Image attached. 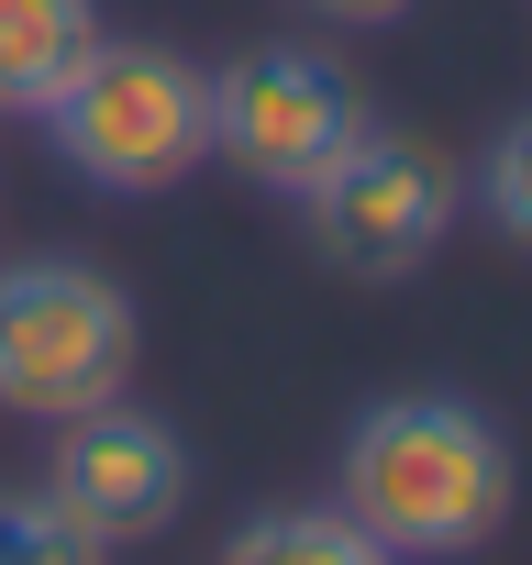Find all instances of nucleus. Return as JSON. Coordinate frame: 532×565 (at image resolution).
Returning a JSON list of instances; mask_svg holds the SVG:
<instances>
[{"mask_svg": "<svg viewBox=\"0 0 532 565\" xmlns=\"http://www.w3.org/2000/svg\"><path fill=\"white\" fill-rule=\"evenodd\" d=\"M0 565H111V554H100L45 488H34V499L12 488V499H0Z\"/></svg>", "mask_w": 532, "mask_h": 565, "instance_id": "9", "label": "nucleus"}, {"mask_svg": "<svg viewBox=\"0 0 532 565\" xmlns=\"http://www.w3.org/2000/svg\"><path fill=\"white\" fill-rule=\"evenodd\" d=\"M344 521H366L400 565L411 554H477L510 521V444L466 399H377L344 433Z\"/></svg>", "mask_w": 532, "mask_h": 565, "instance_id": "1", "label": "nucleus"}, {"mask_svg": "<svg viewBox=\"0 0 532 565\" xmlns=\"http://www.w3.org/2000/svg\"><path fill=\"white\" fill-rule=\"evenodd\" d=\"M311 12H333V23H400L411 0H311Z\"/></svg>", "mask_w": 532, "mask_h": 565, "instance_id": "11", "label": "nucleus"}, {"mask_svg": "<svg viewBox=\"0 0 532 565\" xmlns=\"http://www.w3.org/2000/svg\"><path fill=\"white\" fill-rule=\"evenodd\" d=\"M477 200H488V222H499L510 244H532V111L499 122V145L477 156Z\"/></svg>", "mask_w": 532, "mask_h": 565, "instance_id": "10", "label": "nucleus"}, {"mask_svg": "<svg viewBox=\"0 0 532 565\" xmlns=\"http://www.w3.org/2000/svg\"><path fill=\"white\" fill-rule=\"evenodd\" d=\"M67 444H56V477H45V499L111 554V543H145V532H167L178 521V499H189V444L156 422V411H134V399H111V411H78V422H56Z\"/></svg>", "mask_w": 532, "mask_h": 565, "instance_id": "6", "label": "nucleus"}, {"mask_svg": "<svg viewBox=\"0 0 532 565\" xmlns=\"http://www.w3.org/2000/svg\"><path fill=\"white\" fill-rule=\"evenodd\" d=\"M222 565H400V554L366 521H344V510H255L222 543Z\"/></svg>", "mask_w": 532, "mask_h": 565, "instance_id": "8", "label": "nucleus"}, {"mask_svg": "<svg viewBox=\"0 0 532 565\" xmlns=\"http://www.w3.org/2000/svg\"><path fill=\"white\" fill-rule=\"evenodd\" d=\"M100 45V0H0V111H45Z\"/></svg>", "mask_w": 532, "mask_h": 565, "instance_id": "7", "label": "nucleus"}, {"mask_svg": "<svg viewBox=\"0 0 532 565\" xmlns=\"http://www.w3.org/2000/svg\"><path fill=\"white\" fill-rule=\"evenodd\" d=\"M355 122H366L355 78L311 45H255L211 78V156H233L255 189H289V200L344 156Z\"/></svg>", "mask_w": 532, "mask_h": 565, "instance_id": "5", "label": "nucleus"}, {"mask_svg": "<svg viewBox=\"0 0 532 565\" xmlns=\"http://www.w3.org/2000/svg\"><path fill=\"white\" fill-rule=\"evenodd\" d=\"M56 134V156L111 189V200H145V189H178L200 156H211V78L167 45H134V34H100L67 89L34 111Z\"/></svg>", "mask_w": 532, "mask_h": 565, "instance_id": "2", "label": "nucleus"}, {"mask_svg": "<svg viewBox=\"0 0 532 565\" xmlns=\"http://www.w3.org/2000/svg\"><path fill=\"white\" fill-rule=\"evenodd\" d=\"M134 355H145V322L123 300V277L78 255L0 266V411H23V422L111 411L134 388Z\"/></svg>", "mask_w": 532, "mask_h": 565, "instance_id": "3", "label": "nucleus"}, {"mask_svg": "<svg viewBox=\"0 0 532 565\" xmlns=\"http://www.w3.org/2000/svg\"><path fill=\"white\" fill-rule=\"evenodd\" d=\"M455 167H444V145H422V134H400V122H355L344 134V156L300 189V222H311V244L344 266V277H411L444 233H455Z\"/></svg>", "mask_w": 532, "mask_h": 565, "instance_id": "4", "label": "nucleus"}]
</instances>
